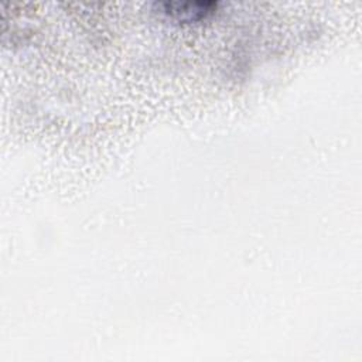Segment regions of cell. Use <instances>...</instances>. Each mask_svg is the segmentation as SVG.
Returning a JSON list of instances; mask_svg holds the SVG:
<instances>
[{
	"label": "cell",
	"instance_id": "1",
	"mask_svg": "<svg viewBox=\"0 0 362 362\" xmlns=\"http://www.w3.org/2000/svg\"><path fill=\"white\" fill-rule=\"evenodd\" d=\"M154 11L181 23H194L212 16L218 8V1L195 0V1H154Z\"/></svg>",
	"mask_w": 362,
	"mask_h": 362
}]
</instances>
